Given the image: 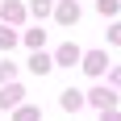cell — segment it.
<instances>
[{
    "label": "cell",
    "mask_w": 121,
    "mask_h": 121,
    "mask_svg": "<svg viewBox=\"0 0 121 121\" xmlns=\"http://www.w3.org/2000/svg\"><path fill=\"white\" fill-rule=\"evenodd\" d=\"M79 104H84V96H79V92H63V109H67V113H75Z\"/></svg>",
    "instance_id": "1"
},
{
    "label": "cell",
    "mask_w": 121,
    "mask_h": 121,
    "mask_svg": "<svg viewBox=\"0 0 121 121\" xmlns=\"http://www.w3.org/2000/svg\"><path fill=\"white\" fill-rule=\"evenodd\" d=\"M13 100H21V88H4V96H0V104H4V109H9Z\"/></svg>",
    "instance_id": "2"
},
{
    "label": "cell",
    "mask_w": 121,
    "mask_h": 121,
    "mask_svg": "<svg viewBox=\"0 0 121 121\" xmlns=\"http://www.w3.org/2000/svg\"><path fill=\"white\" fill-rule=\"evenodd\" d=\"M29 67H34V71L42 75V71H46V67H50V59H46V54H34V63H29Z\"/></svg>",
    "instance_id": "3"
},
{
    "label": "cell",
    "mask_w": 121,
    "mask_h": 121,
    "mask_svg": "<svg viewBox=\"0 0 121 121\" xmlns=\"http://www.w3.org/2000/svg\"><path fill=\"white\" fill-rule=\"evenodd\" d=\"M88 71L100 75V71H104V59H100V54H92V59H88Z\"/></svg>",
    "instance_id": "4"
},
{
    "label": "cell",
    "mask_w": 121,
    "mask_h": 121,
    "mask_svg": "<svg viewBox=\"0 0 121 121\" xmlns=\"http://www.w3.org/2000/svg\"><path fill=\"white\" fill-rule=\"evenodd\" d=\"M0 46H13V29H0Z\"/></svg>",
    "instance_id": "5"
},
{
    "label": "cell",
    "mask_w": 121,
    "mask_h": 121,
    "mask_svg": "<svg viewBox=\"0 0 121 121\" xmlns=\"http://www.w3.org/2000/svg\"><path fill=\"white\" fill-rule=\"evenodd\" d=\"M17 121H38V113H34V109H25V113H21Z\"/></svg>",
    "instance_id": "6"
},
{
    "label": "cell",
    "mask_w": 121,
    "mask_h": 121,
    "mask_svg": "<svg viewBox=\"0 0 121 121\" xmlns=\"http://www.w3.org/2000/svg\"><path fill=\"white\" fill-rule=\"evenodd\" d=\"M9 71H13V63H4V59H0V79H4Z\"/></svg>",
    "instance_id": "7"
}]
</instances>
